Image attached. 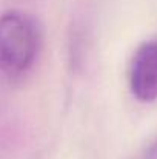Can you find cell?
Segmentation results:
<instances>
[{
	"label": "cell",
	"mask_w": 157,
	"mask_h": 159,
	"mask_svg": "<svg viewBox=\"0 0 157 159\" xmlns=\"http://www.w3.org/2000/svg\"><path fill=\"white\" fill-rule=\"evenodd\" d=\"M39 30L36 22L19 11L0 17V68L17 74L26 71L37 54Z\"/></svg>",
	"instance_id": "obj_1"
},
{
	"label": "cell",
	"mask_w": 157,
	"mask_h": 159,
	"mask_svg": "<svg viewBox=\"0 0 157 159\" xmlns=\"http://www.w3.org/2000/svg\"><path fill=\"white\" fill-rule=\"evenodd\" d=\"M129 88L140 102L157 99V40L142 43L129 68Z\"/></svg>",
	"instance_id": "obj_2"
},
{
	"label": "cell",
	"mask_w": 157,
	"mask_h": 159,
	"mask_svg": "<svg viewBox=\"0 0 157 159\" xmlns=\"http://www.w3.org/2000/svg\"><path fill=\"white\" fill-rule=\"evenodd\" d=\"M139 159H157V139L143 150V153L139 156Z\"/></svg>",
	"instance_id": "obj_3"
}]
</instances>
